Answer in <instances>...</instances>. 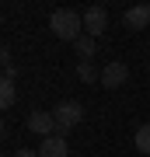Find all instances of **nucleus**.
<instances>
[{
  "label": "nucleus",
  "instance_id": "nucleus-12",
  "mask_svg": "<svg viewBox=\"0 0 150 157\" xmlns=\"http://www.w3.org/2000/svg\"><path fill=\"white\" fill-rule=\"evenodd\" d=\"M14 157H39V154H35V150H28V147H21V150H17Z\"/></svg>",
  "mask_w": 150,
  "mask_h": 157
},
{
  "label": "nucleus",
  "instance_id": "nucleus-11",
  "mask_svg": "<svg viewBox=\"0 0 150 157\" xmlns=\"http://www.w3.org/2000/svg\"><path fill=\"white\" fill-rule=\"evenodd\" d=\"M14 98H17L14 80H0V105H4V108H11V105H14Z\"/></svg>",
  "mask_w": 150,
  "mask_h": 157
},
{
  "label": "nucleus",
  "instance_id": "nucleus-5",
  "mask_svg": "<svg viewBox=\"0 0 150 157\" xmlns=\"http://www.w3.org/2000/svg\"><path fill=\"white\" fill-rule=\"evenodd\" d=\"M126 77H129V67H126V63H105V67H101V84H105L108 91L122 87Z\"/></svg>",
  "mask_w": 150,
  "mask_h": 157
},
{
  "label": "nucleus",
  "instance_id": "nucleus-3",
  "mask_svg": "<svg viewBox=\"0 0 150 157\" xmlns=\"http://www.w3.org/2000/svg\"><path fill=\"white\" fill-rule=\"evenodd\" d=\"M105 28H108L105 7H87V11H84V35L98 39V35H105Z\"/></svg>",
  "mask_w": 150,
  "mask_h": 157
},
{
  "label": "nucleus",
  "instance_id": "nucleus-10",
  "mask_svg": "<svg viewBox=\"0 0 150 157\" xmlns=\"http://www.w3.org/2000/svg\"><path fill=\"white\" fill-rule=\"evenodd\" d=\"M77 77L84 80V84H91V80H101V70H94L87 59H80V63H77Z\"/></svg>",
  "mask_w": 150,
  "mask_h": 157
},
{
  "label": "nucleus",
  "instance_id": "nucleus-8",
  "mask_svg": "<svg viewBox=\"0 0 150 157\" xmlns=\"http://www.w3.org/2000/svg\"><path fill=\"white\" fill-rule=\"evenodd\" d=\"M94 49H98V39H91V35H80V39H77V52H80V59H87V63H91Z\"/></svg>",
  "mask_w": 150,
  "mask_h": 157
},
{
  "label": "nucleus",
  "instance_id": "nucleus-6",
  "mask_svg": "<svg viewBox=\"0 0 150 157\" xmlns=\"http://www.w3.org/2000/svg\"><path fill=\"white\" fill-rule=\"evenodd\" d=\"M122 21H126V28H133V32L147 28V25H150V4H136V7H129Z\"/></svg>",
  "mask_w": 150,
  "mask_h": 157
},
{
  "label": "nucleus",
  "instance_id": "nucleus-7",
  "mask_svg": "<svg viewBox=\"0 0 150 157\" xmlns=\"http://www.w3.org/2000/svg\"><path fill=\"white\" fill-rule=\"evenodd\" d=\"M39 157H70V147H67V140H63L60 133H56V136H45L42 147H39Z\"/></svg>",
  "mask_w": 150,
  "mask_h": 157
},
{
  "label": "nucleus",
  "instance_id": "nucleus-1",
  "mask_svg": "<svg viewBox=\"0 0 150 157\" xmlns=\"http://www.w3.org/2000/svg\"><path fill=\"white\" fill-rule=\"evenodd\" d=\"M49 28L56 39H67V42H77L84 35V14L70 11V7H60V11H52L49 17Z\"/></svg>",
  "mask_w": 150,
  "mask_h": 157
},
{
  "label": "nucleus",
  "instance_id": "nucleus-4",
  "mask_svg": "<svg viewBox=\"0 0 150 157\" xmlns=\"http://www.w3.org/2000/svg\"><path fill=\"white\" fill-rule=\"evenodd\" d=\"M28 129H32V133H39V136H56V115L35 108V112L28 115Z\"/></svg>",
  "mask_w": 150,
  "mask_h": 157
},
{
  "label": "nucleus",
  "instance_id": "nucleus-9",
  "mask_svg": "<svg viewBox=\"0 0 150 157\" xmlns=\"http://www.w3.org/2000/svg\"><path fill=\"white\" fill-rule=\"evenodd\" d=\"M133 147L140 154H150V126H140L136 133H133Z\"/></svg>",
  "mask_w": 150,
  "mask_h": 157
},
{
  "label": "nucleus",
  "instance_id": "nucleus-2",
  "mask_svg": "<svg viewBox=\"0 0 150 157\" xmlns=\"http://www.w3.org/2000/svg\"><path fill=\"white\" fill-rule=\"evenodd\" d=\"M52 115H56V133H60V136H67L70 129L84 119V108L77 105V101H60V105L52 108Z\"/></svg>",
  "mask_w": 150,
  "mask_h": 157
}]
</instances>
